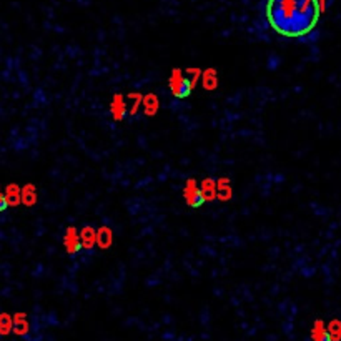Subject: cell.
Masks as SVG:
<instances>
[{
    "mask_svg": "<svg viewBox=\"0 0 341 341\" xmlns=\"http://www.w3.org/2000/svg\"><path fill=\"white\" fill-rule=\"evenodd\" d=\"M9 207L5 200V193H2V188H0V211H5V208Z\"/></svg>",
    "mask_w": 341,
    "mask_h": 341,
    "instance_id": "obj_18",
    "label": "cell"
},
{
    "mask_svg": "<svg viewBox=\"0 0 341 341\" xmlns=\"http://www.w3.org/2000/svg\"><path fill=\"white\" fill-rule=\"evenodd\" d=\"M80 238H82V246L83 248H92L94 243L97 241V231L92 230L90 226H85L80 233Z\"/></svg>",
    "mask_w": 341,
    "mask_h": 341,
    "instance_id": "obj_10",
    "label": "cell"
},
{
    "mask_svg": "<svg viewBox=\"0 0 341 341\" xmlns=\"http://www.w3.org/2000/svg\"><path fill=\"white\" fill-rule=\"evenodd\" d=\"M10 331H13V316L9 313H0V335L7 336Z\"/></svg>",
    "mask_w": 341,
    "mask_h": 341,
    "instance_id": "obj_12",
    "label": "cell"
},
{
    "mask_svg": "<svg viewBox=\"0 0 341 341\" xmlns=\"http://www.w3.org/2000/svg\"><path fill=\"white\" fill-rule=\"evenodd\" d=\"M97 243L100 248H109L112 245V231L110 228H106V226H102L100 230L97 231Z\"/></svg>",
    "mask_w": 341,
    "mask_h": 341,
    "instance_id": "obj_11",
    "label": "cell"
},
{
    "mask_svg": "<svg viewBox=\"0 0 341 341\" xmlns=\"http://www.w3.org/2000/svg\"><path fill=\"white\" fill-rule=\"evenodd\" d=\"M63 243H65V248L68 253H75L82 248V238L79 237L75 228H68L65 233V238H63Z\"/></svg>",
    "mask_w": 341,
    "mask_h": 341,
    "instance_id": "obj_4",
    "label": "cell"
},
{
    "mask_svg": "<svg viewBox=\"0 0 341 341\" xmlns=\"http://www.w3.org/2000/svg\"><path fill=\"white\" fill-rule=\"evenodd\" d=\"M200 190H202V193L205 196V200H213V198L217 196V185H215V182L210 180V178L203 180Z\"/></svg>",
    "mask_w": 341,
    "mask_h": 341,
    "instance_id": "obj_13",
    "label": "cell"
},
{
    "mask_svg": "<svg viewBox=\"0 0 341 341\" xmlns=\"http://www.w3.org/2000/svg\"><path fill=\"white\" fill-rule=\"evenodd\" d=\"M158 110V102L157 98H155L153 95H148L145 98V112L148 113V115H153L155 112Z\"/></svg>",
    "mask_w": 341,
    "mask_h": 341,
    "instance_id": "obj_17",
    "label": "cell"
},
{
    "mask_svg": "<svg viewBox=\"0 0 341 341\" xmlns=\"http://www.w3.org/2000/svg\"><path fill=\"white\" fill-rule=\"evenodd\" d=\"M112 115L115 120H122L125 115V103H123V97L122 95H115L112 102Z\"/></svg>",
    "mask_w": 341,
    "mask_h": 341,
    "instance_id": "obj_9",
    "label": "cell"
},
{
    "mask_svg": "<svg viewBox=\"0 0 341 341\" xmlns=\"http://www.w3.org/2000/svg\"><path fill=\"white\" fill-rule=\"evenodd\" d=\"M218 85V79H217V72L213 68H208L207 72L203 74V87L207 90H215Z\"/></svg>",
    "mask_w": 341,
    "mask_h": 341,
    "instance_id": "obj_14",
    "label": "cell"
},
{
    "mask_svg": "<svg viewBox=\"0 0 341 341\" xmlns=\"http://www.w3.org/2000/svg\"><path fill=\"white\" fill-rule=\"evenodd\" d=\"M311 341H331L328 328H326L321 319H316L313 328H311Z\"/></svg>",
    "mask_w": 341,
    "mask_h": 341,
    "instance_id": "obj_6",
    "label": "cell"
},
{
    "mask_svg": "<svg viewBox=\"0 0 341 341\" xmlns=\"http://www.w3.org/2000/svg\"><path fill=\"white\" fill-rule=\"evenodd\" d=\"M22 203L25 207H33L37 203V190H35L33 185H25L22 188Z\"/></svg>",
    "mask_w": 341,
    "mask_h": 341,
    "instance_id": "obj_8",
    "label": "cell"
},
{
    "mask_svg": "<svg viewBox=\"0 0 341 341\" xmlns=\"http://www.w3.org/2000/svg\"><path fill=\"white\" fill-rule=\"evenodd\" d=\"M183 195H185V200L190 205V207L193 208H200L202 205L207 202L205 200V196L202 193V190L198 188V185L195 183V180H188L187 185H185V190H183Z\"/></svg>",
    "mask_w": 341,
    "mask_h": 341,
    "instance_id": "obj_3",
    "label": "cell"
},
{
    "mask_svg": "<svg viewBox=\"0 0 341 341\" xmlns=\"http://www.w3.org/2000/svg\"><path fill=\"white\" fill-rule=\"evenodd\" d=\"M217 196L220 200H230L231 196V188H230V182L228 180H220L217 185Z\"/></svg>",
    "mask_w": 341,
    "mask_h": 341,
    "instance_id": "obj_15",
    "label": "cell"
},
{
    "mask_svg": "<svg viewBox=\"0 0 341 341\" xmlns=\"http://www.w3.org/2000/svg\"><path fill=\"white\" fill-rule=\"evenodd\" d=\"M5 200H7V205H9V207H17L19 203H22V188L15 183L7 185Z\"/></svg>",
    "mask_w": 341,
    "mask_h": 341,
    "instance_id": "obj_5",
    "label": "cell"
},
{
    "mask_svg": "<svg viewBox=\"0 0 341 341\" xmlns=\"http://www.w3.org/2000/svg\"><path fill=\"white\" fill-rule=\"evenodd\" d=\"M323 12V0H268L266 20L276 33L301 39L315 30Z\"/></svg>",
    "mask_w": 341,
    "mask_h": 341,
    "instance_id": "obj_1",
    "label": "cell"
},
{
    "mask_svg": "<svg viewBox=\"0 0 341 341\" xmlns=\"http://www.w3.org/2000/svg\"><path fill=\"white\" fill-rule=\"evenodd\" d=\"M326 328H328L331 341H339L341 339V321H338V319H333V321L328 326H326Z\"/></svg>",
    "mask_w": 341,
    "mask_h": 341,
    "instance_id": "obj_16",
    "label": "cell"
},
{
    "mask_svg": "<svg viewBox=\"0 0 341 341\" xmlns=\"http://www.w3.org/2000/svg\"><path fill=\"white\" fill-rule=\"evenodd\" d=\"M13 333L19 336H24L28 333V321L25 313H15L13 315Z\"/></svg>",
    "mask_w": 341,
    "mask_h": 341,
    "instance_id": "obj_7",
    "label": "cell"
},
{
    "mask_svg": "<svg viewBox=\"0 0 341 341\" xmlns=\"http://www.w3.org/2000/svg\"><path fill=\"white\" fill-rule=\"evenodd\" d=\"M193 83L190 82L187 75H183L180 68H175L172 77H170V90L176 98H187L191 94Z\"/></svg>",
    "mask_w": 341,
    "mask_h": 341,
    "instance_id": "obj_2",
    "label": "cell"
}]
</instances>
